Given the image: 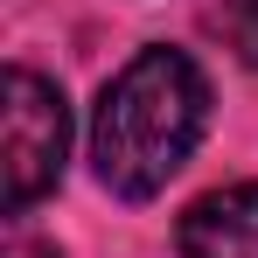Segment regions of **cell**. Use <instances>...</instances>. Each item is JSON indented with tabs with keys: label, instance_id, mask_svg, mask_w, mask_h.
Here are the masks:
<instances>
[{
	"label": "cell",
	"instance_id": "1",
	"mask_svg": "<svg viewBox=\"0 0 258 258\" xmlns=\"http://www.w3.org/2000/svg\"><path fill=\"white\" fill-rule=\"evenodd\" d=\"M210 126V77L181 49H140L91 112V168L112 196H161Z\"/></svg>",
	"mask_w": 258,
	"mask_h": 258
},
{
	"label": "cell",
	"instance_id": "2",
	"mask_svg": "<svg viewBox=\"0 0 258 258\" xmlns=\"http://www.w3.org/2000/svg\"><path fill=\"white\" fill-rule=\"evenodd\" d=\"M0 154H7V210L42 203L63 181V154H70V112L63 91L35 77L28 63L7 70V105H0Z\"/></svg>",
	"mask_w": 258,
	"mask_h": 258
},
{
	"label": "cell",
	"instance_id": "3",
	"mask_svg": "<svg viewBox=\"0 0 258 258\" xmlns=\"http://www.w3.org/2000/svg\"><path fill=\"white\" fill-rule=\"evenodd\" d=\"M181 258H258V181L210 188L181 210Z\"/></svg>",
	"mask_w": 258,
	"mask_h": 258
},
{
	"label": "cell",
	"instance_id": "4",
	"mask_svg": "<svg viewBox=\"0 0 258 258\" xmlns=\"http://www.w3.org/2000/svg\"><path fill=\"white\" fill-rule=\"evenodd\" d=\"M216 14H223V35L237 42V56L258 70V0H216Z\"/></svg>",
	"mask_w": 258,
	"mask_h": 258
}]
</instances>
